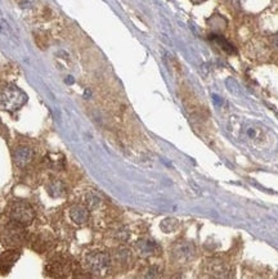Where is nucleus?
<instances>
[{"label": "nucleus", "instance_id": "nucleus-1", "mask_svg": "<svg viewBox=\"0 0 278 279\" xmlns=\"http://www.w3.org/2000/svg\"><path fill=\"white\" fill-rule=\"evenodd\" d=\"M0 241L8 248H18L24 246L26 242H29L26 227L11 220V223L4 227L0 234Z\"/></svg>", "mask_w": 278, "mask_h": 279}, {"label": "nucleus", "instance_id": "nucleus-2", "mask_svg": "<svg viewBox=\"0 0 278 279\" xmlns=\"http://www.w3.org/2000/svg\"><path fill=\"white\" fill-rule=\"evenodd\" d=\"M27 102V96L16 85H6L0 90V108L9 112L20 110Z\"/></svg>", "mask_w": 278, "mask_h": 279}, {"label": "nucleus", "instance_id": "nucleus-3", "mask_svg": "<svg viewBox=\"0 0 278 279\" xmlns=\"http://www.w3.org/2000/svg\"><path fill=\"white\" fill-rule=\"evenodd\" d=\"M85 267L94 275H105L111 269V256L107 252L96 251L85 256Z\"/></svg>", "mask_w": 278, "mask_h": 279}, {"label": "nucleus", "instance_id": "nucleus-4", "mask_svg": "<svg viewBox=\"0 0 278 279\" xmlns=\"http://www.w3.org/2000/svg\"><path fill=\"white\" fill-rule=\"evenodd\" d=\"M73 270L72 257L66 253L52 256L47 262L45 271L49 276H68Z\"/></svg>", "mask_w": 278, "mask_h": 279}, {"label": "nucleus", "instance_id": "nucleus-5", "mask_svg": "<svg viewBox=\"0 0 278 279\" xmlns=\"http://www.w3.org/2000/svg\"><path fill=\"white\" fill-rule=\"evenodd\" d=\"M9 218L15 223H18L24 227H29L35 219V211L33 206L25 201H15L9 209Z\"/></svg>", "mask_w": 278, "mask_h": 279}, {"label": "nucleus", "instance_id": "nucleus-6", "mask_svg": "<svg viewBox=\"0 0 278 279\" xmlns=\"http://www.w3.org/2000/svg\"><path fill=\"white\" fill-rule=\"evenodd\" d=\"M240 138L241 139H247L251 143H261L265 140V130L260 126L252 125V124H246L240 126Z\"/></svg>", "mask_w": 278, "mask_h": 279}, {"label": "nucleus", "instance_id": "nucleus-7", "mask_svg": "<svg viewBox=\"0 0 278 279\" xmlns=\"http://www.w3.org/2000/svg\"><path fill=\"white\" fill-rule=\"evenodd\" d=\"M171 255L179 264H187L195 256V246L190 242H180L174 246Z\"/></svg>", "mask_w": 278, "mask_h": 279}, {"label": "nucleus", "instance_id": "nucleus-8", "mask_svg": "<svg viewBox=\"0 0 278 279\" xmlns=\"http://www.w3.org/2000/svg\"><path fill=\"white\" fill-rule=\"evenodd\" d=\"M29 239L31 242V248L39 253L47 252L54 244V238L52 237V234L45 232L38 233V234H35V236H33Z\"/></svg>", "mask_w": 278, "mask_h": 279}, {"label": "nucleus", "instance_id": "nucleus-9", "mask_svg": "<svg viewBox=\"0 0 278 279\" xmlns=\"http://www.w3.org/2000/svg\"><path fill=\"white\" fill-rule=\"evenodd\" d=\"M20 256L21 252L16 250V248H12V250L2 253L0 255V274H8L13 267V265L16 264V261L20 259Z\"/></svg>", "mask_w": 278, "mask_h": 279}, {"label": "nucleus", "instance_id": "nucleus-10", "mask_svg": "<svg viewBox=\"0 0 278 279\" xmlns=\"http://www.w3.org/2000/svg\"><path fill=\"white\" fill-rule=\"evenodd\" d=\"M71 221L76 225H84L89 220V209L85 205H73L68 210Z\"/></svg>", "mask_w": 278, "mask_h": 279}, {"label": "nucleus", "instance_id": "nucleus-11", "mask_svg": "<svg viewBox=\"0 0 278 279\" xmlns=\"http://www.w3.org/2000/svg\"><path fill=\"white\" fill-rule=\"evenodd\" d=\"M13 160L18 167H26L34 160V151L27 146H21L13 152Z\"/></svg>", "mask_w": 278, "mask_h": 279}, {"label": "nucleus", "instance_id": "nucleus-12", "mask_svg": "<svg viewBox=\"0 0 278 279\" xmlns=\"http://www.w3.org/2000/svg\"><path fill=\"white\" fill-rule=\"evenodd\" d=\"M130 262H132V252L128 248H117L111 257V266L116 265L121 269H126L130 265Z\"/></svg>", "mask_w": 278, "mask_h": 279}, {"label": "nucleus", "instance_id": "nucleus-13", "mask_svg": "<svg viewBox=\"0 0 278 279\" xmlns=\"http://www.w3.org/2000/svg\"><path fill=\"white\" fill-rule=\"evenodd\" d=\"M206 271L213 276H227L228 267L226 262L219 259H211L206 261Z\"/></svg>", "mask_w": 278, "mask_h": 279}, {"label": "nucleus", "instance_id": "nucleus-14", "mask_svg": "<svg viewBox=\"0 0 278 279\" xmlns=\"http://www.w3.org/2000/svg\"><path fill=\"white\" fill-rule=\"evenodd\" d=\"M135 250L143 257H148V256H153L157 253L158 246L156 242L151 241V239H141L135 243Z\"/></svg>", "mask_w": 278, "mask_h": 279}, {"label": "nucleus", "instance_id": "nucleus-15", "mask_svg": "<svg viewBox=\"0 0 278 279\" xmlns=\"http://www.w3.org/2000/svg\"><path fill=\"white\" fill-rule=\"evenodd\" d=\"M45 163H47V166L49 169L59 171V170H62L65 167V158L62 157L61 154L50 153L45 157Z\"/></svg>", "mask_w": 278, "mask_h": 279}, {"label": "nucleus", "instance_id": "nucleus-16", "mask_svg": "<svg viewBox=\"0 0 278 279\" xmlns=\"http://www.w3.org/2000/svg\"><path fill=\"white\" fill-rule=\"evenodd\" d=\"M48 193L52 197H63L66 195V187L63 181L58 180V179L50 181L49 185H48Z\"/></svg>", "mask_w": 278, "mask_h": 279}, {"label": "nucleus", "instance_id": "nucleus-17", "mask_svg": "<svg viewBox=\"0 0 278 279\" xmlns=\"http://www.w3.org/2000/svg\"><path fill=\"white\" fill-rule=\"evenodd\" d=\"M103 201L100 197V195L96 192H89L88 195L85 196V206L88 207L89 211H93V210H98L102 206Z\"/></svg>", "mask_w": 278, "mask_h": 279}, {"label": "nucleus", "instance_id": "nucleus-18", "mask_svg": "<svg viewBox=\"0 0 278 279\" xmlns=\"http://www.w3.org/2000/svg\"><path fill=\"white\" fill-rule=\"evenodd\" d=\"M211 40L214 41V43L217 44V45H219L220 48H222L224 52L229 53V54H234L236 53V48L232 45L229 41H227L226 39L223 38V36L220 35H211Z\"/></svg>", "mask_w": 278, "mask_h": 279}, {"label": "nucleus", "instance_id": "nucleus-19", "mask_svg": "<svg viewBox=\"0 0 278 279\" xmlns=\"http://www.w3.org/2000/svg\"><path fill=\"white\" fill-rule=\"evenodd\" d=\"M272 45L275 48V49H278V34H275V35L272 38Z\"/></svg>", "mask_w": 278, "mask_h": 279}, {"label": "nucleus", "instance_id": "nucleus-20", "mask_svg": "<svg viewBox=\"0 0 278 279\" xmlns=\"http://www.w3.org/2000/svg\"><path fill=\"white\" fill-rule=\"evenodd\" d=\"M194 3H202V2H205V0H192Z\"/></svg>", "mask_w": 278, "mask_h": 279}]
</instances>
